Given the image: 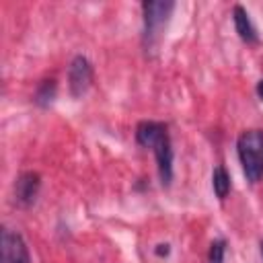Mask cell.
Returning a JSON list of instances; mask_svg holds the SVG:
<instances>
[{"label":"cell","mask_w":263,"mask_h":263,"mask_svg":"<svg viewBox=\"0 0 263 263\" xmlns=\"http://www.w3.org/2000/svg\"><path fill=\"white\" fill-rule=\"evenodd\" d=\"M236 152L247 181L259 183L263 179V132L247 129L236 140Z\"/></svg>","instance_id":"1"},{"label":"cell","mask_w":263,"mask_h":263,"mask_svg":"<svg viewBox=\"0 0 263 263\" xmlns=\"http://www.w3.org/2000/svg\"><path fill=\"white\" fill-rule=\"evenodd\" d=\"M175 8V2L171 0H146L142 4L144 12V41L146 47H154L168 23V16Z\"/></svg>","instance_id":"2"},{"label":"cell","mask_w":263,"mask_h":263,"mask_svg":"<svg viewBox=\"0 0 263 263\" xmlns=\"http://www.w3.org/2000/svg\"><path fill=\"white\" fill-rule=\"evenodd\" d=\"M0 251H2V263H31V255L25 238L12 228H2Z\"/></svg>","instance_id":"3"},{"label":"cell","mask_w":263,"mask_h":263,"mask_svg":"<svg viewBox=\"0 0 263 263\" xmlns=\"http://www.w3.org/2000/svg\"><path fill=\"white\" fill-rule=\"evenodd\" d=\"M92 82V66L84 55H76L68 66V86L72 97H82Z\"/></svg>","instance_id":"4"},{"label":"cell","mask_w":263,"mask_h":263,"mask_svg":"<svg viewBox=\"0 0 263 263\" xmlns=\"http://www.w3.org/2000/svg\"><path fill=\"white\" fill-rule=\"evenodd\" d=\"M152 152H154V158H156V166H158L160 183H162L164 187H168L171 181H173V146H171V138H168V134L162 136V138L154 144Z\"/></svg>","instance_id":"5"},{"label":"cell","mask_w":263,"mask_h":263,"mask_svg":"<svg viewBox=\"0 0 263 263\" xmlns=\"http://www.w3.org/2000/svg\"><path fill=\"white\" fill-rule=\"evenodd\" d=\"M39 189H41V177L33 171H27V173H21L16 177L14 197L21 205H31V203H35V199L39 195Z\"/></svg>","instance_id":"6"},{"label":"cell","mask_w":263,"mask_h":263,"mask_svg":"<svg viewBox=\"0 0 263 263\" xmlns=\"http://www.w3.org/2000/svg\"><path fill=\"white\" fill-rule=\"evenodd\" d=\"M232 21H234V29H236V33H238V37L242 41H247V43H257L259 41L257 27L253 25V21H251V16H249L245 6L236 4L232 8Z\"/></svg>","instance_id":"7"},{"label":"cell","mask_w":263,"mask_h":263,"mask_svg":"<svg viewBox=\"0 0 263 263\" xmlns=\"http://www.w3.org/2000/svg\"><path fill=\"white\" fill-rule=\"evenodd\" d=\"M166 134V125L160 121H140L136 125V140L144 148H154V144Z\"/></svg>","instance_id":"8"},{"label":"cell","mask_w":263,"mask_h":263,"mask_svg":"<svg viewBox=\"0 0 263 263\" xmlns=\"http://www.w3.org/2000/svg\"><path fill=\"white\" fill-rule=\"evenodd\" d=\"M212 187H214V193H216L218 199H224L230 191V175L222 164L216 166L214 173H212Z\"/></svg>","instance_id":"9"},{"label":"cell","mask_w":263,"mask_h":263,"mask_svg":"<svg viewBox=\"0 0 263 263\" xmlns=\"http://www.w3.org/2000/svg\"><path fill=\"white\" fill-rule=\"evenodd\" d=\"M53 99H55V80H43L35 92V103L47 107Z\"/></svg>","instance_id":"10"},{"label":"cell","mask_w":263,"mask_h":263,"mask_svg":"<svg viewBox=\"0 0 263 263\" xmlns=\"http://www.w3.org/2000/svg\"><path fill=\"white\" fill-rule=\"evenodd\" d=\"M224 255H226V242L222 238H218V240H214L210 245L208 263H224Z\"/></svg>","instance_id":"11"},{"label":"cell","mask_w":263,"mask_h":263,"mask_svg":"<svg viewBox=\"0 0 263 263\" xmlns=\"http://www.w3.org/2000/svg\"><path fill=\"white\" fill-rule=\"evenodd\" d=\"M255 90H257V97H259V99L263 101V78H261V80L257 82V88H255Z\"/></svg>","instance_id":"12"},{"label":"cell","mask_w":263,"mask_h":263,"mask_svg":"<svg viewBox=\"0 0 263 263\" xmlns=\"http://www.w3.org/2000/svg\"><path fill=\"white\" fill-rule=\"evenodd\" d=\"M156 253H158V255H166V253H168V245H158Z\"/></svg>","instance_id":"13"},{"label":"cell","mask_w":263,"mask_h":263,"mask_svg":"<svg viewBox=\"0 0 263 263\" xmlns=\"http://www.w3.org/2000/svg\"><path fill=\"white\" fill-rule=\"evenodd\" d=\"M259 247H261V257H263V240L259 242Z\"/></svg>","instance_id":"14"}]
</instances>
